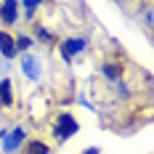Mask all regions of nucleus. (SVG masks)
I'll return each instance as SVG.
<instances>
[{
	"mask_svg": "<svg viewBox=\"0 0 154 154\" xmlns=\"http://www.w3.org/2000/svg\"><path fill=\"white\" fill-rule=\"evenodd\" d=\"M77 130H80V125H77V120L69 114V112H61L56 120H53V136L59 141H66V138H72Z\"/></svg>",
	"mask_w": 154,
	"mask_h": 154,
	"instance_id": "1",
	"label": "nucleus"
},
{
	"mask_svg": "<svg viewBox=\"0 0 154 154\" xmlns=\"http://www.w3.org/2000/svg\"><path fill=\"white\" fill-rule=\"evenodd\" d=\"M85 45H88V43H85V37H69V40H64L61 48H59V51H61V59H64L66 64H72V59H75Z\"/></svg>",
	"mask_w": 154,
	"mask_h": 154,
	"instance_id": "2",
	"label": "nucleus"
},
{
	"mask_svg": "<svg viewBox=\"0 0 154 154\" xmlns=\"http://www.w3.org/2000/svg\"><path fill=\"white\" fill-rule=\"evenodd\" d=\"M3 141H5V143H3V152H5V154H14L16 149H21V143L27 141V133H24L21 128H16V130H11V133H5Z\"/></svg>",
	"mask_w": 154,
	"mask_h": 154,
	"instance_id": "3",
	"label": "nucleus"
},
{
	"mask_svg": "<svg viewBox=\"0 0 154 154\" xmlns=\"http://www.w3.org/2000/svg\"><path fill=\"white\" fill-rule=\"evenodd\" d=\"M16 19H19V3L16 0H3L0 3V21L5 27H14Z\"/></svg>",
	"mask_w": 154,
	"mask_h": 154,
	"instance_id": "4",
	"label": "nucleus"
},
{
	"mask_svg": "<svg viewBox=\"0 0 154 154\" xmlns=\"http://www.w3.org/2000/svg\"><path fill=\"white\" fill-rule=\"evenodd\" d=\"M21 69H24V75L29 77V80H37L40 77V61L35 56H29V53L21 56Z\"/></svg>",
	"mask_w": 154,
	"mask_h": 154,
	"instance_id": "5",
	"label": "nucleus"
},
{
	"mask_svg": "<svg viewBox=\"0 0 154 154\" xmlns=\"http://www.w3.org/2000/svg\"><path fill=\"white\" fill-rule=\"evenodd\" d=\"M0 53L5 59H16V45H14V35H8L5 29H0Z\"/></svg>",
	"mask_w": 154,
	"mask_h": 154,
	"instance_id": "6",
	"label": "nucleus"
},
{
	"mask_svg": "<svg viewBox=\"0 0 154 154\" xmlns=\"http://www.w3.org/2000/svg\"><path fill=\"white\" fill-rule=\"evenodd\" d=\"M21 152L24 154H51V149H48L45 141L32 138V141H24V143H21Z\"/></svg>",
	"mask_w": 154,
	"mask_h": 154,
	"instance_id": "7",
	"label": "nucleus"
},
{
	"mask_svg": "<svg viewBox=\"0 0 154 154\" xmlns=\"http://www.w3.org/2000/svg\"><path fill=\"white\" fill-rule=\"evenodd\" d=\"M14 104V85L11 80H0V106H11Z\"/></svg>",
	"mask_w": 154,
	"mask_h": 154,
	"instance_id": "8",
	"label": "nucleus"
},
{
	"mask_svg": "<svg viewBox=\"0 0 154 154\" xmlns=\"http://www.w3.org/2000/svg\"><path fill=\"white\" fill-rule=\"evenodd\" d=\"M35 37H37L40 43H45V45H56V35L48 32L43 24H35Z\"/></svg>",
	"mask_w": 154,
	"mask_h": 154,
	"instance_id": "9",
	"label": "nucleus"
},
{
	"mask_svg": "<svg viewBox=\"0 0 154 154\" xmlns=\"http://www.w3.org/2000/svg\"><path fill=\"white\" fill-rule=\"evenodd\" d=\"M14 45H16V53H19V51H29V48L35 45V37H29V35H19V37H14Z\"/></svg>",
	"mask_w": 154,
	"mask_h": 154,
	"instance_id": "10",
	"label": "nucleus"
},
{
	"mask_svg": "<svg viewBox=\"0 0 154 154\" xmlns=\"http://www.w3.org/2000/svg\"><path fill=\"white\" fill-rule=\"evenodd\" d=\"M104 75L109 80H120L122 77V69H120V64H104Z\"/></svg>",
	"mask_w": 154,
	"mask_h": 154,
	"instance_id": "11",
	"label": "nucleus"
},
{
	"mask_svg": "<svg viewBox=\"0 0 154 154\" xmlns=\"http://www.w3.org/2000/svg\"><path fill=\"white\" fill-rule=\"evenodd\" d=\"M21 5H24L27 19H32V16H35V11H37V5H40V0H21Z\"/></svg>",
	"mask_w": 154,
	"mask_h": 154,
	"instance_id": "12",
	"label": "nucleus"
},
{
	"mask_svg": "<svg viewBox=\"0 0 154 154\" xmlns=\"http://www.w3.org/2000/svg\"><path fill=\"white\" fill-rule=\"evenodd\" d=\"M82 154H101V152H98V146H91V149H85Z\"/></svg>",
	"mask_w": 154,
	"mask_h": 154,
	"instance_id": "13",
	"label": "nucleus"
}]
</instances>
